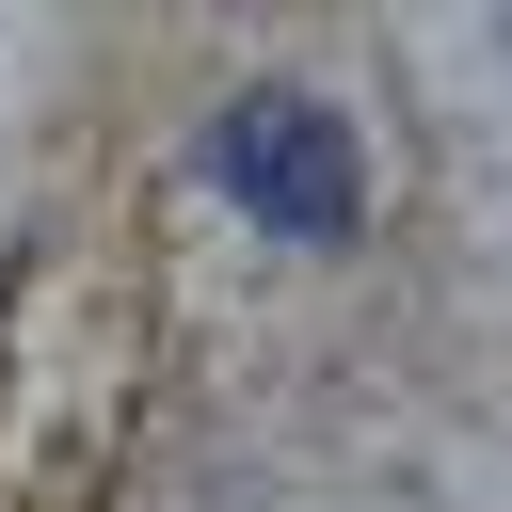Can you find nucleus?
Listing matches in <instances>:
<instances>
[{
  "instance_id": "f257e3e1",
  "label": "nucleus",
  "mask_w": 512,
  "mask_h": 512,
  "mask_svg": "<svg viewBox=\"0 0 512 512\" xmlns=\"http://www.w3.org/2000/svg\"><path fill=\"white\" fill-rule=\"evenodd\" d=\"M208 176L272 240H352V208H368V160H352V128L320 96H224L208 112Z\"/></svg>"
}]
</instances>
